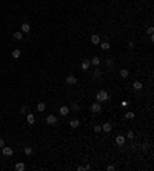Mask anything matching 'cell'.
<instances>
[{
	"instance_id": "6da1fadb",
	"label": "cell",
	"mask_w": 154,
	"mask_h": 171,
	"mask_svg": "<svg viewBox=\"0 0 154 171\" xmlns=\"http://www.w3.org/2000/svg\"><path fill=\"white\" fill-rule=\"evenodd\" d=\"M95 100H97V102H108V100H110V96H108V93H106V91H99V93L97 94H95Z\"/></svg>"
},
{
	"instance_id": "7a4b0ae2",
	"label": "cell",
	"mask_w": 154,
	"mask_h": 171,
	"mask_svg": "<svg viewBox=\"0 0 154 171\" xmlns=\"http://www.w3.org/2000/svg\"><path fill=\"white\" fill-rule=\"evenodd\" d=\"M91 111H93V112H100V111H102V106H100V103H99V102L93 103V105H91Z\"/></svg>"
},
{
	"instance_id": "3957f363",
	"label": "cell",
	"mask_w": 154,
	"mask_h": 171,
	"mask_svg": "<svg viewBox=\"0 0 154 171\" xmlns=\"http://www.w3.org/2000/svg\"><path fill=\"white\" fill-rule=\"evenodd\" d=\"M46 123H48V125H56V123H57V119H56V116L49 114L48 117H46Z\"/></svg>"
},
{
	"instance_id": "277c9868",
	"label": "cell",
	"mask_w": 154,
	"mask_h": 171,
	"mask_svg": "<svg viewBox=\"0 0 154 171\" xmlns=\"http://www.w3.org/2000/svg\"><path fill=\"white\" fill-rule=\"evenodd\" d=\"M66 83H69V85H76V83H77V79H76V76L69 74V76L66 77Z\"/></svg>"
},
{
	"instance_id": "5b68a950",
	"label": "cell",
	"mask_w": 154,
	"mask_h": 171,
	"mask_svg": "<svg viewBox=\"0 0 154 171\" xmlns=\"http://www.w3.org/2000/svg\"><path fill=\"white\" fill-rule=\"evenodd\" d=\"M2 153H3V156H12V148H9V147H3L2 148Z\"/></svg>"
},
{
	"instance_id": "8992f818",
	"label": "cell",
	"mask_w": 154,
	"mask_h": 171,
	"mask_svg": "<svg viewBox=\"0 0 154 171\" xmlns=\"http://www.w3.org/2000/svg\"><path fill=\"white\" fill-rule=\"evenodd\" d=\"M102 130L105 131V133H110L111 130H113V125H111L110 122H106V123H103V125H102Z\"/></svg>"
},
{
	"instance_id": "52a82bcc",
	"label": "cell",
	"mask_w": 154,
	"mask_h": 171,
	"mask_svg": "<svg viewBox=\"0 0 154 171\" xmlns=\"http://www.w3.org/2000/svg\"><path fill=\"white\" fill-rule=\"evenodd\" d=\"M116 143H117L119 147H122V145L125 143V137L123 136H117V137H116Z\"/></svg>"
},
{
	"instance_id": "ba28073f",
	"label": "cell",
	"mask_w": 154,
	"mask_h": 171,
	"mask_svg": "<svg viewBox=\"0 0 154 171\" xmlns=\"http://www.w3.org/2000/svg\"><path fill=\"white\" fill-rule=\"evenodd\" d=\"M89 65H91V62H89V60H83L82 63H80V66H82V69H83V71L88 69V68H89Z\"/></svg>"
},
{
	"instance_id": "9c48e42d",
	"label": "cell",
	"mask_w": 154,
	"mask_h": 171,
	"mask_svg": "<svg viewBox=\"0 0 154 171\" xmlns=\"http://www.w3.org/2000/svg\"><path fill=\"white\" fill-rule=\"evenodd\" d=\"M26 120H28V123H29V125H34V122H36L34 114H28V116H26Z\"/></svg>"
},
{
	"instance_id": "30bf717a",
	"label": "cell",
	"mask_w": 154,
	"mask_h": 171,
	"mask_svg": "<svg viewBox=\"0 0 154 171\" xmlns=\"http://www.w3.org/2000/svg\"><path fill=\"white\" fill-rule=\"evenodd\" d=\"M59 112H60L62 116H66V114H68V112H69V108H68V106H60Z\"/></svg>"
},
{
	"instance_id": "8fae6325",
	"label": "cell",
	"mask_w": 154,
	"mask_h": 171,
	"mask_svg": "<svg viewBox=\"0 0 154 171\" xmlns=\"http://www.w3.org/2000/svg\"><path fill=\"white\" fill-rule=\"evenodd\" d=\"M79 125H80V122H79L77 119H74V120L69 122V126H71V128H79Z\"/></svg>"
},
{
	"instance_id": "7c38bea8",
	"label": "cell",
	"mask_w": 154,
	"mask_h": 171,
	"mask_svg": "<svg viewBox=\"0 0 154 171\" xmlns=\"http://www.w3.org/2000/svg\"><path fill=\"white\" fill-rule=\"evenodd\" d=\"M91 43H94V45H97V43H100V37H99V36H93V37H91Z\"/></svg>"
},
{
	"instance_id": "4fadbf2b",
	"label": "cell",
	"mask_w": 154,
	"mask_h": 171,
	"mask_svg": "<svg viewBox=\"0 0 154 171\" xmlns=\"http://www.w3.org/2000/svg\"><path fill=\"white\" fill-rule=\"evenodd\" d=\"M22 31H23V32H29V31H31L29 23H23V25H22Z\"/></svg>"
},
{
	"instance_id": "5bb4252c",
	"label": "cell",
	"mask_w": 154,
	"mask_h": 171,
	"mask_svg": "<svg viewBox=\"0 0 154 171\" xmlns=\"http://www.w3.org/2000/svg\"><path fill=\"white\" fill-rule=\"evenodd\" d=\"M132 88H134L136 91H140V89H142V83H140V82H134V83H132Z\"/></svg>"
},
{
	"instance_id": "9a60e30c",
	"label": "cell",
	"mask_w": 154,
	"mask_h": 171,
	"mask_svg": "<svg viewBox=\"0 0 154 171\" xmlns=\"http://www.w3.org/2000/svg\"><path fill=\"white\" fill-rule=\"evenodd\" d=\"M89 62H91V65L99 66V63H100V59H99V57H93V60H89Z\"/></svg>"
},
{
	"instance_id": "2e32d148",
	"label": "cell",
	"mask_w": 154,
	"mask_h": 171,
	"mask_svg": "<svg viewBox=\"0 0 154 171\" xmlns=\"http://www.w3.org/2000/svg\"><path fill=\"white\" fill-rule=\"evenodd\" d=\"M128 76H130V73H128L126 69H120V77L122 79H126Z\"/></svg>"
},
{
	"instance_id": "e0dca14e",
	"label": "cell",
	"mask_w": 154,
	"mask_h": 171,
	"mask_svg": "<svg viewBox=\"0 0 154 171\" xmlns=\"http://www.w3.org/2000/svg\"><path fill=\"white\" fill-rule=\"evenodd\" d=\"M20 54H22V51H20V49H14V51H12V57H14V59H19Z\"/></svg>"
},
{
	"instance_id": "ac0fdd59",
	"label": "cell",
	"mask_w": 154,
	"mask_h": 171,
	"mask_svg": "<svg viewBox=\"0 0 154 171\" xmlns=\"http://www.w3.org/2000/svg\"><path fill=\"white\" fill-rule=\"evenodd\" d=\"M100 76H102V71L99 69V68H95L94 74H93V79H97V77H100Z\"/></svg>"
},
{
	"instance_id": "d6986e66",
	"label": "cell",
	"mask_w": 154,
	"mask_h": 171,
	"mask_svg": "<svg viewBox=\"0 0 154 171\" xmlns=\"http://www.w3.org/2000/svg\"><path fill=\"white\" fill-rule=\"evenodd\" d=\"M45 110H46V105H45L43 102H40L39 105H37V111H45Z\"/></svg>"
},
{
	"instance_id": "ffe728a7",
	"label": "cell",
	"mask_w": 154,
	"mask_h": 171,
	"mask_svg": "<svg viewBox=\"0 0 154 171\" xmlns=\"http://www.w3.org/2000/svg\"><path fill=\"white\" fill-rule=\"evenodd\" d=\"M23 151H25V154H26V156H31V154H32V148H31V147H25Z\"/></svg>"
},
{
	"instance_id": "44dd1931",
	"label": "cell",
	"mask_w": 154,
	"mask_h": 171,
	"mask_svg": "<svg viewBox=\"0 0 154 171\" xmlns=\"http://www.w3.org/2000/svg\"><path fill=\"white\" fill-rule=\"evenodd\" d=\"M15 170H17V171H23V170H25V164H22V162H19V164L15 165Z\"/></svg>"
},
{
	"instance_id": "7402d4cb",
	"label": "cell",
	"mask_w": 154,
	"mask_h": 171,
	"mask_svg": "<svg viewBox=\"0 0 154 171\" xmlns=\"http://www.w3.org/2000/svg\"><path fill=\"white\" fill-rule=\"evenodd\" d=\"M125 119H134V112H132V111H128L126 114H125Z\"/></svg>"
},
{
	"instance_id": "603a6c76",
	"label": "cell",
	"mask_w": 154,
	"mask_h": 171,
	"mask_svg": "<svg viewBox=\"0 0 154 171\" xmlns=\"http://www.w3.org/2000/svg\"><path fill=\"white\" fill-rule=\"evenodd\" d=\"M100 46H102V49H110V43L108 42H102Z\"/></svg>"
},
{
	"instance_id": "cb8c5ba5",
	"label": "cell",
	"mask_w": 154,
	"mask_h": 171,
	"mask_svg": "<svg viewBox=\"0 0 154 171\" xmlns=\"http://www.w3.org/2000/svg\"><path fill=\"white\" fill-rule=\"evenodd\" d=\"M22 37H23L22 32H14V39L15 40H22Z\"/></svg>"
},
{
	"instance_id": "d4e9b609",
	"label": "cell",
	"mask_w": 154,
	"mask_h": 171,
	"mask_svg": "<svg viewBox=\"0 0 154 171\" xmlns=\"http://www.w3.org/2000/svg\"><path fill=\"white\" fill-rule=\"evenodd\" d=\"M102 131V126H100V125H95V126H94V133H100Z\"/></svg>"
},
{
	"instance_id": "484cf974",
	"label": "cell",
	"mask_w": 154,
	"mask_h": 171,
	"mask_svg": "<svg viewBox=\"0 0 154 171\" xmlns=\"http://www.w3.org/2000/svg\"><path fill=\"white\" fill-rule=\"evenodd\" d=\"M126 137H128V139H131V140H132V139H134V133H132V131H130V133H128V136H126Z\"/></svg>"
},
{
	"instance_id": "4316f807",
	"label": "cell",
	"mask_w": 154,
	"mask_h": 171,
	"mask_svg": "<svg viewBox=\"0 0 154 171\" xmlns=\"http://www.w3.org/2000/svg\"><path fill=\"white\" fill-rule=\"evenodd\" d=\"M20 111H22V114H26V111H28V106H22V110H20Z\"/></svg>"
},
{
	"instance_id": "83f0119b",
	"label": "cell",
	"mask_w": 154,
	"mask_h": 171,
	"mask_svg": "<svg viewBox=\"0 0 154 171\" xmlns=\"http://www.w3.org/2000/svg\"><path fill=\"white\" fill-rule=\"evenodd\" d=\"M153 32H154V28H153V26H149V28H148V34H149V36H153Z\"/></svg>"
},
{
	"instance_id": "f1b7e54d",
	"label": "cell",
	"mask_w": 154,
	"mask_h": 171,
	"mask_svg": "<svg viewBox=\"0 0 154 171\" xmlns=\"http://www.w3.org/2000/svg\"><path fill=\"white\" fill-rule=\"evenodd\" d=\"M3 147H5V140H3V139H0V149H2Z\"/></svg>"
},
{
	"instance_id": "f546056e",
	"label": "cell",
	"mask_w": 154,
	"mask_h": 171,
	"mask_svg": "<svg viewBox=\"0 0 154 171\" xmlns=\"http://www.w3.org/2000/svg\"><path fill=\"white\" fill-rule=\"evenodd\" d=\"M106 65H108V66H113V60L108 59V60H106Z\"/></svg>"
},
{
	"instance_id": "4dcf8cb0",
	"label": "cell",
	"mask_w": 154,
	"mask_h": 171,
	"mask_svg": "<svg viewBox=\"0 0 154 171\" xmlns=\"http://www.w3.org/2000/svg\"><path fill=\"white\" fill-rule=\"evenodd\" d=\"M106 170H110V171H113V170H114V166H113V165H108V166H106Z\"/></svg>"
}]
</instances>
